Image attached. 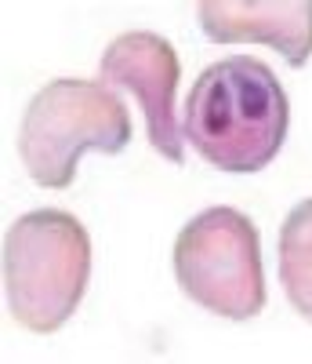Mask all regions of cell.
I'll return each mask as SVG.
<instances>
[{"instance_id": "1", "label": "cell", "mask_w": 312, "mask_h": 364, "mask_svg": "<svg viewBox=\"0 0 312 364\" xmlns=\"http://www.w3.org/2000/svg\"><path fill=\"white\" fill-rule=\"evenodd\" d=\"M185 139L218 171H265L291 132V102L276 73L255 55L211 63L185 99Z\"/></svg>"}, {"instance_id": "2", "label": "cell", "mask_w": 312, "mask_h": 364, "mask_svg": "<svg viewBox=\"0 0 312 364\" xmlns=\"http://www.w3.org/2000/svg\"><path fill=\"white\" fill-rule=\"evenodd\" d=\"M91 281V237L77 215L37 208L18 215L4 237V288L15 321L37 336L66 324Z\"/></svg>"}, {"instance_id": "3", "label": "cell", "mask_w": 312, "mask_h": 364, "mask_svg": "<svg viewBox=\"0 0 312 364\" xmlns=\"http://www.w3.org/2000/svg\"><path fill=\"white\" fill-rule=\"evenodd\" d=\"M131 142V113L99 80H48L26 106L18 154L29 178L44 190H66L77 161L87 154H120Z\"/></svg>"}, {"instance_id": "4", "label": "cell", "mask_w": 312, "mask_h": 364, "mask_svg": "<svg viewBox=\"0 0 312 364\" xmlns=\"http://www.w3.org/2000/svg\"><path fill=\"white\" fill-rule=\"evenodd\" d=\"M174 277L207 314L251 321L265 310V266L255 223L236 208H207L174 240Z\"/></svg>"}, {"instance_id": "5", "label": "cell", "mask_w": 312, "mask_h": 364, "mask_svg": "<svg viewBox=\"0 0 312 364\" xmlns=\"http://www.w3.org/2000/svg\"><path fill=\"white\" fill-rule=\"evenodd\" d=\"M178 51L167 37L131 29L120 33L102 55V80L123 87L142 102L152 149L171 164H185V128H178L174 87H178Z\"/></svg>"}, {"instance_id": "6", "label": "cell", "mask_w": 312, "mask_h": 364, "mask_svg": "<svg viewBox=\"0 0 312 364\" xmlns=\"http://www.w3.org/2000/svg\"><path fill=\"white\" fill-rule=\"evenodd\" d=\"M196 18L214 44H265L294 70L312 58V0H196Z\"/></svg>"}, {"instance_id": "7", "label": "cell", "mask_w": 312, "mask_h": 364, "mask_svg": "<svg viewBox=\"0 0 312 364\" xmlns=\"http://www.w3.org/2000/svg\"><path fill=\"white\" fill-rule=\"evenodd\" d=\"M279 284L294 314L312 321V197L291 208L279 226Z\"/></svg>"}]
</instances>
